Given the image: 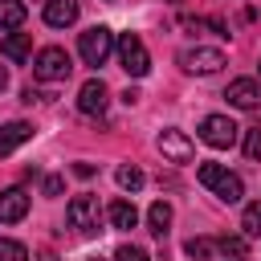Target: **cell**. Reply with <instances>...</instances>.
<instances>
[{
	"instance_id": "obj_20",
	"label": "cell",
	"mask_w": 261,
	"mask_h": 261,
	"mask_svg": "<svg viewBox=\"0 0 261 261\" xmlns=\"http://www.w3.org/2000/svg\"><path fill=\"white\" fill-rule=\"evenodd\" d=\"M0 261H29V249L12 237H0Z\"/></svg>"
},
{
	"instance_id": "obj_11",
	"label": "cell",
	"mask_w": 261,
	"mask_h": 261,
	"mask_svg": "<svg viewBox=\"0 0 261 261\" xmlns=\"http://www.w3.org/2000/svg\"><path fill=\"white\" fill-rule=\"evenodd\" d=\"M29 216V192L24 188H8L0 192V224H16Z\"/></svg>"
},
{
	"instance_id": "obj_14",
	"label": "cell",
	"mask_w": 261,
	"mask_h": 261,
	"mask_svg": "<svg viewBox=\"0 0 261 261\" xmlns=\"http://www.w3.org/2000/svg\"><path fill=\"white\" fill-rule=\"evenodd\" d=\"M0 53H4L8 61H16V65H20V61H29V57H33V37H29V33H8V37L0 41Z\"/></svg>"
},
{
	"instance_id": "obj_26",
	"label": "cell",
	"mask_w": 261,
	"mask_h": 261,
	"mask_svg": "<svg viewBox=\"0 0 261 261\" xmlns=\"http://www.w3.org/2000/svg\"><path fill=\"white\" fill-rule=\"evenodd\" d=\"M4 86H8V69L0 65V94H4Z\"/></svg>"
},
{
	"instance_id": "obj_17",
	"label": "cell",
	"mask_w": 261,
	"mask_h": 261,
	"mask_svg": "<svg viewBox=\"0 0 261 261\" xmlns=\"http://www.w3.org/2000/svg\"><path fill=\"white\" fill-rule=\"evenodd\" d=\"M24 24V0H0V29H20Z\"/></svg>"
},
{
	"instance_id": "obj_21",
	"label": "cell",
	"mask_w": 261,
	"mask_h": 261,
	"mask_svg": "<svg viewBox=\"0 0 261 261\" xmlns=\"http://www.w3.org/2000/svg\"><path fill=\"white\" fill-rule=\"evenodd\" d=\"M216 253V241H208V237H192L188 241V257H196V261H208Z\"/></svg>"
},
{
	"instance_id": "obj_22",
	"label": "cell",
	"mask_w": 261,
	"mask_h": 261,
	"mask_svg": "<svg viewBox=\"0 0 261 261\" xmlns=\"http://www.w3.org/2000/svg\"><path fill=\"white\" fill-rule=\"evenodd\" d=\"M245 159H261V126H249L245 130Z\"/></svg>"
},
{
	"instance_id": "obj_15",
	"label": "cell",
	"mask_w": 261,
	"mask_h": 261,
	"mask_svg": "<svg viewBox=\"0 0 261 261\" xmlns=\"http://www.w3.org/2000/svg\"><path fill=\"white\" fill-rule=\"evenodd\" d=\"M106 216H110L114 228H135V224H139V208H135L130 200H110Z\"/></svg>"
},
{
	"instance_id": "obj_23",
	"label": "cell",
	"mask_w": 261,
	"mask_h": 261,
	"mask_svg": "<svg viewBox=\"0 0 261 261\" xmlns=\"http://www.w3.org/2000/svg\"><path fill=\"white\" fill-rule=\"evenodd\" d=\"M216 249H220V253H228V257H245V237H220V241H216Z\"/></svg>"
},
{
	"instance_id": "obj_7",
	"label": "cell",
	"mask_w": 261,
	"mask_h": 261,
	"mask_svg": "<svg viewBox=\"0 0 261 261\" xmlns=\"http://www.w3.org/2000/svg\"><path fill=\"white\" fill-rule=\"evenodd\" d=\"M65 220L77 232H98V196H73L65 208Z\"/></svg>"
},
{
	"instance_id": "obj_1",
	"label": "cell",
	"mask_w": 261,
	"mask_h": 261,
	"mask_svg": "<svg viewBox=\"0 0 261 261\" xmlns=\"http://www.w3.org/2000/svg\"><path fill=\"white\" fill-rule=\"evenodd\" d=\"M196 179H200L208 192H216L224 204H237V200L245 196L241 175H232V171H228V167H220V163H200V167H196Z\"/></svg>"
},
{
	"instance_id": "obj_24",
	"label": "cell",
	"mask_w": 261,
	"mask_h": 261,
	"mask_svg": "<svg viewBox=\"0 0 261 261\" xmlns=\"http://www.w3.org/2000/svg\"><path fill=\"white\" fill-rule=\"evenodd\" d=\"M114 261H151V257H147L139 245H118V249H114Z\"/></svg>"
},
{
	"instance_id": "obj_18",
	"label": "cell",
	"mask_w": 261,
	"mask_h": 261,
	"mask_svg": "<svg viewBox=\"0 0 261 261\" xmlns=\"http://www.w3.org/2000/svg\"><path fill=\"white\" fill-rule=\"evenodd\" d=\"M114 179H118L122 192H139V188H143V171H139L135 163H122V167L114 171Z\"/></svg>"
},
{
	"instance_id": "obj_8",
	"label": "cell",
	"mask_w": 261,
	"mask_h": 261,
	"mask_svg": "<svg viewBox=\"0 0 261 261\" xmlns=\"http://www.w3.org/2000/svg\"><path fill=\"white\" fill-rule=\"evenodd\" d=\"M224 98L237 106V110H257L261 106V77H232Z\"/></svg>"
},
{
	"instance_id": "obj_16",
	"label": "cell",
	"mask_w": 261,
	"mask_h": 261,
	"mask_svg": "<svg viewBox=\"0 0 261 261\" xmlns=\"http://www.w3.org/2000/svg\"><path fill=\"white\" fill-rule=\"evenodd\" d=\"M147 228H151L155 237H167V228H171V204H167V200H155V204L147 208Z\"/></svg>"
},
{
	"instance_id": "obj_2",
	"label": "cell",
	"mask_w": 261,
	"mask_h": 261,
	"mask_svg": "<svg viewBox=\"0 0 261 261\" xmlns=\"http://www.w3.org/2000/svg\"><path fill=\"white\" fill-rule=\"evenodd\" d=\"M77 53H82L86 65H106V57L114 53V33H110L106 24L86 29V33L77 37Z\"/></svg>"
},
{
	"instance_id": "obj_27",
	"label": "cell",
	"mask_w": 261,
	"mask_h": 261,
	"mask_svg": "<svg viewBox=\"0 0 261 261\" xmlns=\"http://www.w3.org/2000/svg\"><path fill=\"white\" fill-rule=\"evenodd\" d=\"M41 261H53V253H41Z\"/></svg>"
},
{
	"instance_id": "obj_25",
	"label": "cell",
	"mask_w": 261,
	"mask_h": 261,
	"mask_svg": "<svg viewBox=\"0 0 261 261\" xmlns=\"http://www.w3.org/2000/svg\"><path fill=\"white\" fill-rule=\"evenodd\" d=\"M61 188H65L61 175H45V196H61Z\"/></svg>"
},
{
	"instance_id": "obj_3",
	"label": "cell",
	"mask_w": 261,
	"mask_h": 261,
	"mask_svg": "<svg viewBox=\"0 0 261 261\" xmlns=\"http://www.w3.org/2000/svg\"><path fill=\"white\" fill-rule=\"evenodd\" d=\"M114 49H118V65H122L130 77H143V73L151 69V53H147V45H143L139 33H122Z\"/></svg>"
},
{
	"instance_id": "obj_4",
	"label": "cell",
	"mask_w": 261,
	"mask_h": 261,
	"mask_svg": "<svg viewBox=\"0 0 261 261\" xmlns=\"http://www.w3.org/2000/svg\"><path fill=\"white\" fill-rule=\"evenodd\" d=\"M69 53L65 49H57V45H49V49H41L37 57H33V73L41 77V82H65L69 77Z\"/></svg>"
},
{
	"instance_id": "obj_12",
	"label": "cell",
	"mask_w": 261,
	"mask_h": 261,
	"mask_svg": "<svg viewBox=\"0 0 261 261\" xmlns=\"http://www.w3.org/2000/svg\"><path fill=\"white\" fill-rule=\"evenodd\" d=\"M77 20V0H45V24L65 29Z\"/></svg>"
},
{
	"instance_id": "obj_6",
	"label": "cell",
	"mask_w": 261,
	"mask_h": 261,
	"mask_svg": "<svg viewBox=\"0 0 261 261\" xmlns=\"http://www.w3.org/2000/svg\"><path fill=\"white\" fill-rule=\"evenodd\" d=\"M179 65H184L188 73H216V69H224L228 61H224V53L212 49V45H192V49L179 53Z\"/></svg>"
},
{
	"instance_id": "obj_13",
	"label": "cell",
	"mask_w": 261,
	"mask_h": 261,
	"mask_svg": "<svg viewBox=\"0 0 261 261\" xmlns=\"http://www.w3.org/2000/svg\"><path fill=\"white\" fill-rule=\"evenodd\" d=\"M29 139H33V126H29V122H20V118H16V122H4V126H0V155H12V151H16L20 143H29Z\"/></svg>"
},
{
	"instance_id": "obj_19",
	"label": "cell",
	"mask_w": 261,
	"mask_h": 261,
	"mask_svg": "<svg viewBox=\"0 0 261 261\" xmlns=\"http://www.w3.org/2000/svg\"><path fill=\"white\" fill-rule=\"evenodd\" d=\"M241 228H245V237H261V200H257V204H245Z\"/></svg>"
},
{
	"instance_id": "obj_10",
	"label": "cell",
	"mask_w": 261,
	"mask_h": 261,
	"mask_svg": "<svg viewBox=\"0 0 261 261\" xmlns=\"http://www.w3.org/2000/svg\"><path fill=\"white\" fill-rule=\"evenodd\" d=\"M106 98H110L106 82H102V77H90V82H82V90H77V110H82V114H102V110H106Z\"/></svg>"
},
{
	"instance_id": "obj_5",
	"label": "cell",
	"mask_w": 261,
	"mask_h": 261,
	"mask_svg": "<svg viewBox=\"0 0 261 261\" xmlns=\"http://www.w3.org/2000/svg\"><path fill=\"white\" fill-rule=\"evenodd\" d=\"M237 135H241V126H237L228 114H208V118H200V139H204L208 147H216V151L232 147Z\"/></svg>"
},
{
	"instance_id": "obj_9",
	"label": "cell",
	"mask_w": 261,
	"mask_h": 261,
	"mask_svg": "<svg viewBox=\"0 0 261 261\" xmlns=\"http://www.w3.org/2000/svg\"><path fill=\"white\" fill-rule=\"evenodd\" d=\"M159 151H163V159H171V163H188V159L196 155L192 139H188L184 130H175V126L159 130Z\"/></svg>"
}]
</instances>
